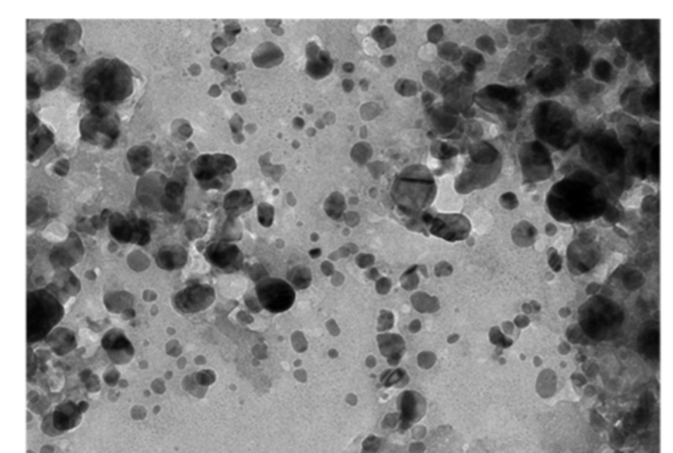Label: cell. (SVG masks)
<instances>
[{"label": "cell", "instance_id": "cell-1", "mask_svg": "<svg viewBox=\"0 0 673 453\" xmlns=\"http://www.w3.org/2000/svg\"><path fill=\"white\" fill-rule=\"evenodd\" d=\"M608 206L604 182L590 170H578L556 182L547 194L549 215L566 224L591 222Z\"/></svg>", "mask_w": 673, "mask_h": 453}, {"label": "cell", "instance_id": "cell-2", "mask_svg": "<svg viewBox=\"0 0 673 453\" xmlns=\"http://www.w3.org/2000/svg\"><path fill=\"white\" fill-rule=\"evenodd\" d=\"M84 96L95 104H119L133 92V75L124 61L100 59L85 69Z\"/></svg>", "mask_w": 673, "mask_h": 453}, {"label": "cell", "instance_id": "cell-3", "mask_svg": "<svg viewBox=\"0 0 673 453\" xmlns=\"http://www.w3.org/2000/svg\"><path fill=\"white\" fill-rule=\"evenodd\" d=\"M532 125L535 135L558 150H568L580 136L573 116L556 102L537 104L532 114Z\"/></svg>", "mask_w": 673, "mask_h": 453}, {"label": "cell", "instance_id": "cell-4", "mask_svg": "<svg viewBox=\"0 0 673 453\" xmlns=\"http://www.w3.org/2000/svg\"><path fill=\"white\" fill-rule=\"evenodd\" d=\"M436 185L430 171L423 167H411L394 182L391 195L406 215L419 213L433 203Z\"/></svg>", "mask_w": 673, "mask_h": 453}, {"label": "cell", "instance_id": "cell-5", "mask_svg": "<svg viewBox=\"0 0 673 453\" xmlns=\"http://www.w3.org/2000/svg\"><path fill=\"white\" fill-rule=\"evenodd\" d=\"M583 156L596 176L600 174L611 179L624 170V150L617 135L611 131L587 135L583 141Z\"/></svg>", "mask_w": 673, "mask_h": 453}, {"label": "cell", "instance_id": "cell-6", "mask_svg": "<svg viewBox=\"0 0 673 453\" xmlns=\"http://www.w3.org/2000/svg\"><path fill=\"white\" fill-rule=\"evenodd\" d=\"M27 335L30 342L44 339L64 315L56 296L47 290H36L27 299Z\"/></svg>", "mask_w": 673, "mask_h": 453}, {"label": "cell", "instance_id": "cell-7", "mask_svg": "<svg viewBox=\"0 0 673 453\" xmlns=\"http://www.w3.org/2000/svg\"><path fill=\"white\" fill-rule=\"evenodd\" d=\"M580 320L585 334L595 339L609 338L623 323V311L609 299L592 298L580 311Z\"/></svg>", "mask_w": 673, "mask_h": 453}, {"label": "cell", "instance_id": "cell-8", "mask_svg": "<svg viewBox=\"0 0 673 453\" xmlns=\"http://www.w3.org/2000/svg\"><path fill=\"white\" fill-rule=\"evenodd\" d=\"M81 133L87 143L109 149L120 136V128L111 111L99 105L81 120Z\"/></svg>", "mask_w": 673, "mask_h": 453}, {"label": "cell", "instance_id": "cell-9", "mask_svg": "<svg viewBox=\"0 0 673 453\" xmlns=\"http://www.w3.org/2000/svg\"><path fill=\"white\" fill-rule=\"evenodd\" d=\"M475 102L482 109L502 119H510L522 109L523 96L515 88L491 84L475 95Z\"/></svg>", "mask_w": 673, "mask_h": 453}, {"label": "cell", "instance_id": "cell-10", "mask_svg": "<svg viewBox=\"0 0 673 453\" xmlns=\"http://www.w3.org/2000/svg\"><path fill=\"white\" fill-rule=\"evenodd\" d=\"M471 161L472 162L466 168V171L458 180L467 181V188L465 193L470 192L474 188H480L482 181L490 183L499 170H489V168H501V156L489 144H480L472 147Z\"/></svg>", "mask_w": 673, "mask_h": 453}, {"label": "cell", "instance_id": "cell-11", "mask_svg": "<svg viewBox=\"0 0 673 453\" xmlns=\"http://www.w3.org/2000/svg\"><path fill=\"white\" fill-rule=\"evenodd\" d=\"M260 305L274 314L284 313L293 306L296 293L292 284L278 278H265L256 286Z\"/></svg>", "mask_w": 673, "mask_h": 453}, {"label": "cell", "instance_id": "cell-12", "mask_svg": "<svg viewBox=\"0 0 673 453\" xmlns=\"http://www.w3.org/2000/svg\"><path fill=\"white\" fill-rule=\"evenodd\" d=\"M237 168L234 157L229 155H203L194 159L191 170L200 185L230 176Z\"/></svg>", "mask_w": 673, "mask_h": 453}, {"label": "cell", "instance_id": "cell-13", "mask_svg": "<svg viewBox=\"0 0 673 453\" xmlns=\"http://www.w3.org/2000/svg\"><path fill=\"white\" fill-rule=\"evenodd\" d=\"M520 164L523 168V174L525 179L531 181H540L547 179L551 174V161L547 149L539 143H528L522 147L520 153Z\"/></svg>", "mask_w": 673, "mask_h": 453}, {"label": "cell", "instance_id": "cell-14", "mask_svg": "<svg viewBox=\"0 0 673 453\" xmlns=\"http://www.w3.org/2000/svg\"><path fill=\"white\" fill-rule=\"evenodd\" d=\"M215 301V290L208 284H194L173 296V306L183 314L200 313Z\"/></svg>", "mask_w": 673, "mask_h": 453}, {"label": "cell", "instance_id": "cell-15", "mask_svg": "<svg viewBox=\"0 0 673 453\" xmlns=\"http://www.w3.org/2000/svg\"><path fill=\"white\" fill-rule=\"evenodd\" d=\"M81 37V24L75 20H66L61 23L51 24L46 30L44 46L54 54H63L67 47L78 43Z\"/></svg>", "mask_w": 673, "mask_h": 453}, {"label": "cell", "instance_id": "cell-16", "mask_svg": "<svg viewBox=\"0 0 673 453\" xmlns=\"http://www.w3.org/2000/svg\"><path fill=\"white\" fill-rule=\"evenodd\" d=\"M168 179L159 171H152L143 176L136 186V197L140 204L149 210L161 212V198Z\"/></svg>", "mask_w": 673, "mask_h": 453}, {"label": "cell", "instance_id": "cell-17", "mask_svg": "<svg viewBox=\"0 0 673 453\" xmlns=\"http://www.w3.org/2000/svg\"><path fill=\"white\" fill-rule=\"evenodd\" d=\"M204 254L206 261L224 272H237L244 263L242 251L230 242H215L206 248Z\"/></svg>", "mask_w": 673, "mask_h": 453}, {"label": "cell", "instance_id": "cell-18", "mask_svg": "<svg viewBox=\"0 0 673 453\" xmlns=\"http://www.w3.org/2000/svg\"><path fill=\"white\" fill-rule=\"evenodd\" d=\"M426 222L434 236L448 241L466 238L470 231V222L462 215H435Z\"/></svg>", "mask_w": 673, "mask_h": 453}, {"label": "cell", "instance_id": "cell-19", "mask_svg": "<svg viewBox=\"0 0 673 453\" xmlns=\"http://www.w3.org/2000/svg\"><path fill=\"white\" fill-rule=\"evenodd\" d=\"M83 254H84V248H83L81 239L76 233L72 231L69 233V237L64 242L59 243L52 249L49 261L59 269H69L78 262L81 261Z\"/></svg>", "mask_w": 673, "mask_h": 453}, {"label": "cell", "instance_id": "cell-20", "mask_svg": "<svg viewBox=\"0 0 673 453\" xmlns=\"http://www.w3.org/2000/svg\"><path fill=\"white\" fill-rule=\"evenodd\" d=\"M104 349L109 354L114 362L123 363L133 355V347L126 339V335L117 330L109 331L103 340Z\"/></svg>", "mask_w": 673, "mask_h": 453}, {"label": "cell", "instance_id": "cell-21", "mask_svg": "<svg viewBox=\"0 0 673 453\" xmlns=\"http://www.w3.org/2000/svg\"><path fill=\"white\" fill-rule=\"evenodd\" d=\"M564 73L555 67L540 69L535 76V87L543 95H555L564 88Z\"/></svg>", "mask_w": 673, "mask_h": 453}, {"label": "cell", "instance_id": "cell-22", "mask_svg": "<svg viewBox=\"0 0 673 453\" xmlns=\"http://www.w3.org/2000/svg\"><path fill=\"white\" fill-rule=\"evenodd\" d=\"M188 261V251L181 245L164 246L156 255V265L162 270H177L185 266Z\"/></svg>", "mask_w": 673, "mask_h": 453}, {"label": "cell", "instance_id": "cell-23", "mask_svg": "<svg viewBox=\"0 0 673 453\" xmlns=\"http://www.w3.org/2000/svg\"><path fill=\"white\" fill-rule=\"evenodd\" d=\"M54 144V135L51 131L44 126L40 125L32 133H28V159L34 161L37 159L42 155H44L49 147Z\"/></svg>", "mask_w": 673, "mask_h": 453}, {"label": "cell", "instance_id": "cell-24", "mask_svg": "<svg viewBox=\"0 0 673 453\" xmlns=\"http://www.w3.org/2000/svg\"><path fill=\"white\" fill-rule=\"evenodd\" d=\"M185 192L184 183L179 180H168L161 198V209L168 213H179L183 207Z\"/></svg>", "mask_w": 673, "mask_h": 453}, {"label": "cell", "instance_id": "cell-25", "mask_svg": "<svg viewBox=\"0 0 673 453\" xmlns=\"http://www.w3.org/2000/svg\"><path fill=\"white\" fill-rule=\"evenodd\" d=\"M253 207V197L249 191L241 189L228 193L224 198V209L230 218L246 213Z\"/></svg>", "mask_w": 673, "mask_h": 453}, {"label": "cell", "instance_id": "cell-26", "mask_svg": "<svg viewBox=\"0 0 673 453\" xmlns=\"http://www.w3.org/2000/svg\"><path fill=\"white\" fill-rule=\"evenodd\" d=\"M126 159L131 171L136 176H145L152 167V152L148 147L136 145L131 147L126 153Z\"/></svg>", "mask_w": 673, "mask_h": 453}, {"label": "cell", "instance_id": "cell-27", "mask_svg": "<svg viewBox=\"0 0 673 453\" xmlns=\"http://www.w3.org/2000/svg\"><path fill=\"white\" fill-rule=\"evenodd\" d=\"M109 233L116 241L123 243H131L133 241V221L120 213H114L108 219Z\"/></svg>", "mask_w": 673, "mask_h": 453}, {"label": "cell", "instance_id": "cell-28", "mask_svg": "<svg viewBox=\"0 0 673 453\" xmlns=\"http://www.w3.org/2000/svg\"><path fill=\"white\" fill-rule=\"evenodd\" d=\"M284 59L282 51L272 43H263L256 48L253 54V63L261 68H270L278 66Z\"/></svg>", "mask_w": 673, "mask_h": 453}, {"label": "cell", "instance_id": "cell-29", "mask_svg": "<svg viewBox=\"0 0 673 453\" xmlns=\"http://www.w3.org/2000/svg\"><path fill=\"white\" fill-rule=\"evenodd\" d=\"M54 421H55V427L56 428H60L61 430H67L72 427H75L78 424V421H81V418L76 412V407L71 403H67V404H63L60 407L56 408L55 411V415H54Z\"/></svg>", "mask_w": 673, "mask_h": 453}, {"label": "cell", "instance_id": "cell-30", "mask_svg": "<svg viewBox=\"0 0 673 453\" xmlns=\"http://www.w3.org/2000/svg\"><path fill=\"white\" fill-rule=\"evenodd\" d=\"M66 78V69L61 66L54 64L47 68L43 78H42V87L47 91H52L56 87L60 85V83Z\"/></svg>", "mask_w": 673, "mask_h": 453}, {"label": "cell", "instance_id": "cell-31", "mask_svg": "<svg viewBox=\"0 0 673 453\" xmlns=\"http://www.w3.org/2000/svg\"><path fill=\"white\" fill-rule=\"evenodd\" d=\"M131 219L133 221V227H135L132 243H136L138 246L148 245V242L150 241V226H149L148 222L145 219L136 218L133 215H132Z\"/></svg>", "mask_w": 673, "mask_h": 453}, {"label": "cell", "instance_id": "cell-32", "mask_svg": "<svg viewBox=\"0 0 673 453\" xmlns=\"http://www.w3.org/2000/svg\"><path fill=\"white\" fill-rule=\"evenodd\" d=\"M220 233H221L220 237L222 239V242L237 241L242 237V227H241L240 222L236 221V218L228 217L227 221L222 224Z\"/></svg>", "mask_w": 673, "mask_h": 453}, {"label": "cell", "instance_id": "cell-33", "mask_svg": "<svg viewBox=\"0 0 673 453\" xmlns=\"http://www.w3.org/2000/svg\"><path fill=\"white\" fill-rule=\"evenodd\" d=\"M47 213V201L42 197H36L31 200L28 205V225L32 226L39 222Z\"/></svg>", "mask_w": 673, "mask_h": 453}, {"label": "cell", "instance_id": "cell-34", "mask_svg": "<svg viewBox=\"0 0 673 453\" xmlns=\"http://www.w3.org/2000/svg\"><path fill=\"white\" fill-rule=\"evenodd\" d=\"M184 229H185L186 237L191 241H194V239L201 238L206 234V231L208 230V224L203 222V221H198V219H189L185 224Z\"/></svg>", "mask_w": 673, "mask_h": 453}, {"label": "cell", "instance_id": "cell-35", "mask_svg": "<svg viewBox=\"0 0 673 453\" xmlns=\"http://www.w3.org/2000/svg\"><path fill=\"white\" fill-rule=\"evenodd\" d=\"M128 265L131 266V269L141 272V270H145L148 267L149 258L141 251H133L128 257Z\"/></svg>", "mask_w": 673, "mask_h": 453}, {"label": "cell", "instance_id": "cell-36", "mask_svg": "<svg viewBox=\"0 0 673 453\" xmlns=\"http://www.w3.org/2000/svg\"><path fill=\"white\" fill-rule=\"evenodd\" d=\"M258 221L265 227L272 226L274 218V209L272 205L263 204L258 206Z\"/></svg>", "mask_w": 673, "mask_h": 453}, {"label": "cell", "instance_id": "cell-37", "mask_svg": "<svg viewBox=\"0 0 673 453\" xmlns=\"http://www.w3.org/2000/svg\"><path fill=\"white\" fill-rule=\"evenodd\" d=\"M172 131H173L174 136L179 137V140H186L188 137L192 135L191 125L188 124L186 121H184V120H177L176 123H173Z\"/></svg>", "mask_w": 673, "mask_h": 453}, {"label": "cell", "instance_id": "cell-38", "mask_svg": "<svg viewBox=\"0 0 673 453\" xmlns=\"http://www.w3.org/2000/svg\"><path fill=\"white\" fill-rule=\"evenodd\" d=\"M39 96H40V85L35 79L34 75L30 73L28 79H27V97H28V100H34V99H37Z\"/></svg>", "mask_w": 673, "mask_h": 453}, {"label": "cell", "instance_id": "cell-39", "mask_svg": "<svg viewBox=\"0 0 673 453\" xmlns=\"http://www.w3.org/2000/svg\"><path fill=\"white\" fill-rule=\"evenodd\" d=\"M229 125H230V129L233 132V135H237L240 133L241 129H242V119L239 114H234L230 121H229Z\"/></svg>", "mask_w": 673, "mask_h": 453}, {"label": "cell", "instance_id": "cell-40", "mask_svg": "<svg viewBox=\"0 0 673 453\" xmlns=\"http://www.w3.org/2000/svg\"><path fill=\"white\" fill-rule=\"evenodd\" d=\"M212 67L217 71H220V72H228L229 63L221 57H216V59L212 60Z\"/></svg>", "mask_w": 673, "mask_h": 453}, {"label": "cell", "instance_id": "cell-41", "mask_svg": "<svg viewBox=\"0 0 673 453\" xmlns=\"http://www.w3.org/2000/svg\"><path fill=\"white\" fill-rule=\"evenodd\" d=\"M39 126H40V123H39L37 117H36L32 112H28V117H27V128H28V133H32V132L36 131Z\"/></svg>", "mask_w": 673, "mask_h": 453}, {"label": "cell", "instance_id": "cell-42", "mask_svg": "<svg viewBox=\"0 0 673 453\" xmlns=\"http://www.w3.org/2000/svg\"><path fill=\"white\" fill-rule=\"evenodd\" d=\"M69 164L67 159H61L57 161L56 165H55V171H56L57 174H60V176H66V174L69 173Z\"/></svg>", "mask_w": 673, "mask_h": 453}, {"label": "cell", "instance_id": "cell-43", "mask_svg": "<svg viewBox=\"0 0 673 453\" xmlns=\"http://www.w3.org/2000/svg\"><path fill=\"white\" fill-rule=\"evenodd\" d=\"M240 30L241 28L239 24L234 23V22H230V23L225 27V34L228 35V37L229 36H232V37L234 39L236 35L240 34Z\"/></svg>", "mask_w": 673, "mask_h": 453}, {"label": "cell", "instance_id": "cell-44", "mask_svg": "<svg viewBox=\"0 0 673 453\" xmlns=\"http://www.w3.org/2000/svg\"><path fill=\"white\" fill-rule=\"evenodd\" d=\"M60 57H61V60H63L64 63H69V64H72V63H75V61H76L78 55H76V52H73V51H69V49H67L66 52H63V54L60 55Z\"/></svg>", "mask_w": 673, "mask_h": 453}, {"label": "cell", "instance_id": "cell-45", "mask_svg": "<svg viewBox=\"0 0 673 453\" xmlns=\"http://www.w3.org/2000/svg\"><path fill=\"white\" fill-rule=\"evenodd\" d=\"M228 40H225V39H222V37H217V39H215V42H213V49L216 51L217 54H220L224 48L228 47Z\"/></svg>", "mask_w": 673, "mask_h": 453}, {"label": "cell", "instance_id": "cell-46", "mask_svg": "<svg viewBox=\"0 0 673 453\" xmlns=\"http://www.w3.org/2000/svg\"><path fill=\"white\" fill-rule=\"evenodd\" d=\"M232 99H233V102H236V104H245V102H246L245 95L240 91L234 92V93L232 95Z\"/></svg>", "mask_w": 673, "mask_h": 453}, {"label": "cell", "instance_id": "cell-47", "mask_svg": "<svg viewBox=\"0 0 673 453\" xmlns=\"http://www.w3.org/2000/svg\"><path fill=\"white\" fill-rule=\"evenodd\" d=\"M209 95H210L212 97H218V96L221 95L220 87H218V85H212V88L209 90Z\"/></svg>", "mask_w": 673, "mask_h": 453}]
</instances>
